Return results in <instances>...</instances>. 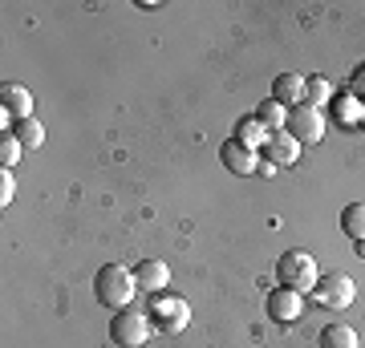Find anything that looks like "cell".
<instances>
[{
  "mask_svg": "<svg viewBox=\"0 0 365 348\" xmlns=\"http://www.w3.org/2000/svg\"><path fill=\"white\" fill-rule=\"evenodd\" d=\"M13 194H16V182H13V174L4 170V174H0V203L9 206V203H13Z\"/></svg>",
  "mask_w": 365,
  "mask_h": 348,
  "instance_id": "21",
  "label": "cell"
},
{
  "mask_svg": "<svg viewBox=\"0 0 365 348\" xmlns=\"http://www.w3.org/2000/svg\"><path fill=\"white\" fill-rule=\"evenodd\" d=\"M240 146H248V150H260V146H268V130L256 122V117H244V122H235V134H232Z\"/></svg>",
  "mask_w": 365,
  "mask_h": 348,
  "instance_id": "15",
  "label": "cell"
},
{
  "mask_svg": "<svg viewBox=\"0 0 365 348\" xmlns=\"http://www.w3.org/2000/svg\"><path fill=\"white\" fill-rule=\"evenodd\" d=\"M25 117H33V93L25 85H4V93H0V122L9 126V122H25Z\"/></svg>",
  "mask_w": 365,
  "mask_h": 348,
  "instance_id": "8",
  "label": "cell"
},
{
  "mask_svg": "<svg viewBox=\"0 0 365 348\" xmlns=\"http://www.w3.org/2000/svg\"><path fill=\"white\" fill-rule=\"evenodd\" d=\"M150 332H155V324H150V312L122 308L114 320H110V340H114L118 348H143Z\"/></svg>",
  "mask_w": 365,
  "mask_h": 348,
  "instance_id": "3",
  "label": "cell"
},
{
  "mask_svg": "<svg viewBox=\"0 0 365 348\" xmlns=\"http://www.w3.org/2000/svg\"><path fill=\"white\" fill-rule=\"evenodd\" d=\"M256 122H260L268 134H276V130H284L288 126V105H280L276 97H264L260 110H256Z\"/></svg>",
  "mask_w": 365,
  "mask_h": 348,
  "instance_id": "14",
  "label": "cell"
},
{
  "mask_svg": "<svg viewBox=\"0 0 365 348\" xmlns=\"http://www.w3.org/2000/svg\"><path fill=\"white\" fill-rule=\"evenodd\" d=\"M361 126H365V122H361Z\"/></svg>",
  "mask_w": 365,
  "mask_h": 348,
  "instance_id": "24",
  "label": "cell"
},
{
  "mask_svg": "<svg viewBox=\"0 0 365 348\" xmlns=\"http://www.w3.org/2000/svg\"><path fill=\"white\" fill-rule=\"evenodd\" d=\"M268 154L276 167H292V162H300V142L288 130H276V134H268Z\"/></svg>",
  "mask_w": 365,
  "mask_h": 348,
  "instance_id": "12",
  "label": "cell"
},
{
  "mask_svg": "<svg viewBox=\"0 0 365 348\" xmlns=\"http://www.w3.org/2000/svg\"><path fill=\"white\" fill-rule=\"evenodd\" d=\"M333 122L337 126H361L365 122V102L361 97H353V93H341V97H333Z\"/></svg>",
  "mask_w": 365,
  "mask_h": 348,
  "instance_id": "13",
  "label": "cell"
},
{
  "mask_svg": "<svg viewBox=\"0 0 365 348\" xmlns=\"http://www.w3.org/2000/svg\"><path fill=\"white\" fill-rule=\"evenodd\" d=\"M304 102L313 105V110H325L333 102V85L325 78H309V90H304Z\"/></svg>",
  "mask_w": 365,
  "mask_h": 348,
  "instance_id": "19",
  "label": "cell"
},
{
  "mask_svg": "<svg viewBox=\"0 0 365 348\" xmlns=\"http://www.w3.org/2000/svg\"><path fill=\"white\" fill-rule=\"evenodd\" d=\"M150 324H155V332L163 336H179L187 324H191V308H187V300L179 296H155L150 304Z\"/></svg>",
  "mask_w": 365,
  "mask_h": 348,
  "instance_id": "4",
  "label": "cell"
},
{
  "mask_svg": "<svg viewBox=\"0 0 365 348\" xmlns=\"http://www.w3.org/2000/svg\"><path fill=\"white\" fill-rule=\"evenodd\" d=\"M341 231L349 235L353 243H365V203H349L341 211Z\"/></svg>",
  "mask_w": 365,
  "mask_h": 348,
  "instance_id": "16",
  "label": "cell"
},
{
  "mask_svg": "<svg viewBox=\"0 0 365 348\" xmlns=\"http://www.w3.org/2000/svg\"><path fill=\"white\" fill-rule=\"evenodd\" d=\"M134 280H138V288H143V292L163 296V288L170 284V268L163 263V259H143V263H138V271H134Z\"/></svg>",
  "mask_w": 365,
  "mask_h": 348,
  "instance_id": "11",
  "label": "cell"
},
{
  "mask_svg": "<svg viewBox=\"0 0 365 348\" xmlns=\"http://www.w3.org/2000/svg\"><path fill=\"white\" fill-rule=\"evenodd\" d=\"M313 296L321 308L329 312H345L353 304V296H357V284H353L349 275H341V271H333V275H325V280H317Z\"/></svg>",
  "mask_w": 365,
  "mask_h": 348,
  "instance_id": "5",
  "label": "cell"
},
{
  "mask_svg": "<svg viewBox=\"0 0 365 348\" xmlns=\"http://www.w3.org/2000/svg\"><path fill=\"white\" fill-rule=\"evenodd\" d=\"M220 158H223V167L232 170V174H256V170H260V158H256V150L240 146L235 138H227V142L220 146Z\"/></svg>",
  "mask_w": 365,
  "mask_h": 348,
  "instance_id": "9",
  "label": "cell"
},
{
  "mask_svg": "<svg viewBox=\"0 0 365 348\" xmlns=\"http://www.w3.org/2000/svg\"><path fill=\"white\" fill-rule=\"evenodd\" d=\"M13 138L25 146V150H41V142H45V126L33 122V117H25V122H16L13 126Z\"/></svg>",
  "mask_w": 365,
  "mask_h": 348,
  "instance_id": "17",
  "label": "cell"
},
{
  "mask_svg": "<svg viewBox=\"0 0 365 348\" xmlns=\"http://www.w3.org/2000/svg\"><path fill=\"white\" fill-rule=\"evenodd\" d=\"M357 255H361V259H365V243H357Z\"/></svg>",
  "mask_w": 365,
  "mask_h": 348,
  "instance_id": "23",
  "label": "cell"
},
{
  "mask_svg": "<svg viewBox=\"0 0 365 348\" xmlns=\"http://www.w3.org/2000/svg\"><path fill=\"white\" fill-rule=\"evenodd\" d=\"M349 93H353V97H361V102H365V65H361V69H357V73H353V85H349Z\"/></svg>",
  "mask_w": 365,
  "mask_h": 348,
  "instance_id": "22",
  "label": "cell"
},
{
  "mask_svg": "<svg viewBox=\"0 0 365 348\" xmlns=\"http://www.w3.org/2000/svg\"><path fill=\"white\" fill-rule=\"evenodd\" d=\"M134 292H138V280H134L130 268H122V263H106L98 275H93V296H98V304L102 308H130Z\"/></svg>",
  "mask_w": 365,
  "mask_h": 348,
  "instance_id": "1",
  "label": "cell"
},
{
  "mask_svg": "<svg viewBox=\"0 0 365 348\" xmlns=\"http://www.w3.org/2000/svg\"><path fill=\"white\" fill-rule=\"evenodd\" d=\"M321 348H357V332L349 324H329L321 332Z\"/></svg>",
  "mask_w": 365,
  "mask_h": 348,
  "instance_id": "18",
  "label": "cell"
},
{
  "mask_svg": "<svg viewBox=\"0 0 365 348\" xmlns=\"http://www.w3.org/2000/svg\"><path fill=\"white\" fill-rule=\"evenodd\" d=\"M268 316H272L276 324L300 320V316H304V296L292 292V288H276V292H268Z\"/></svg>",
  "mask_w": 365,
  "mask_h": 348,
  "instance_id": "7",
  "label": "cell"
},
{
  "mask_svg": "<svg viewBox=\"0 0 365 348\" xmlns=\"http://www.w3.org/2000/svg\"><path fill=\"white\" fill-rule=\"evenodd\" d=\"M21 150H25V146L16 142V138H9V134H4V138H0V167H4V170L16 167V162H21Z\"/></svg>",
  "mask_w": 365,
  "mask_h": 348,
  "instance_id": "20",
  "label": "cell"
},
{
  "mask_svg": "<svg viewBox=\"0 0 365 348\" xmlns=\"http://www.w3.org/2000/svg\"><path fill=\"white\" fill-rule=\"evenodd\" d=\"M284 130L297 138L300 146H313V142L325 138V114L304 102V105H297V110H288V126Z\"/></svg>",
  "mask_w": 365,
  "mask_h": 348,
  "instance_id": "6",
  "label": "cell"
},
{
  "mask_svg": "<svg viewBox=\"0 0 365 348\" xmlns=\"http://www.w3.org/2000/svg\"><path fill=\"white\" fill-rule=\"evenodd\" d=\"M304 90H309V78H300V73H280L272 81V97L280 105H288V110L304 105Z\"/></svg>",
  "mask_w": 365,
  "mask_h": 348,
  "instance_id": "10",
  "label": "cell"
},
{
  "mask_svg": "<svg viewBox=\"0 0 365 348\" xmlns=\"http://www.w3.org/2000/svg\"><path fill=\"white\" fill-rule=\"evenodd\" d=\"M276 280H280V288H292V292H313L317 280H321V271H317V259L309 255V251H284L280 255V263H276Z\"/></svg>",
  "mask_w": 365,
  "mask_h": 348,
  "instance_id": "2",
  "label": "cell"
}]
</instances>
